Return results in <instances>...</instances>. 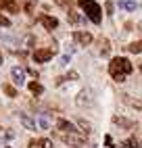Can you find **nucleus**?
Segmentation results:
<instances>
[{
	"label": "nucleus",
	"instance_id": "nucleus-16",
	"mask_svg": "<svg viewBox=\"0 0 142 148\" xmlns=\"http://www.w3.org/2000/svg\"><path fill=\"white\" fill-rule=\"evenodd\" d=\"M77 125L82 127V132H84V134H90V132H92V125H90L88 121H84V119H79V121H77Z\"/></svg>",
	"mask_w": 142,
	"mask_h": 148
},
{
	"label": "nucleus",
	"instance_id": "nucleus-13",
	"mask_svg": "<svg viewBox=\"0 0 142 148\" xmlns=\"http://www.w3.org/2000/svg\"><path fill=\"white\" fill-rule=\"evenodd\" d=\"M119 8H123V11H136V2H132V0H119Z\"/></svg>",
	"mask_w": 142,
	"mask_h": 148
},
{
	"label": "nucleus",
	"instance_id": "nucleus-25",
	"mask_svg": "<svg viewBox=\"0 0 142 148\" xmlns=\"http://www.w3.org/2000/svg\"><path fill=\"white\" fill-rule=\"evenodd\" d=\"M77 77H79V75H77V71H69V75L65 77V79H77Z\"/></svg>",
	"mask_w": 142,
	"mask_h": 148
},
{
	"label": "nucleus",
	"instance_id": "nucleus-23",
	"mask_svg": "<svg viewBox=\"0 0 142 148\" xmlns=\"http://www.w3.org/2000/svg\"><path fill=\"white\" fill-rule=\"evenodd\" d=\"M109 48H111V46H109V40H103V56L109 54Z\"/></svg>",
	"mask_w": 142,
	"mask_h": 148
},
{
	"label": "nucleus",
	"instance_id": "nucleus-3",
	"mask_svg": "<svg viewBox=\"0 0 142 148\" xmlns=\"http://www.w3.org/2000/svg\"><path fill=\"white\" fill-rule=\"evenodd\" d=\"M61 138H63V142L69 144V146H75V148H84V146H86L84 138H79V136H75V134H63Z\"/></svg>",
	"mask_w": 142,
	"mask_h": 148
},
{
	"label": "nucleus",
	"instance_id": "nucleus-26",
	"mask_svg": "<svg viewBox=\"0 0 142 148\" xmlns=\"http://www.w3.org/2000/svg\"><path fill=\"white\" fill-rule=\"evenodd\" d=\"M107 13L113 15V4H111V2H107Z\"/></svg>",
	"mask_w": 142,
	"mask_h": 148
},
{
	"label": "nucleus",
	"instance_id": "nucleus-27",
	"mask_svg": "<svg viewBox=\"0 0 142 148\" xmlns=\"http://www.w3.org/2000/svg\"><path fill=\"white\" fill-rule=\"evenodd\" d=\"M105 144H107V146H111V144H113V138L107 136V138H105Z\"/></svg>",
	"mask_w": 142,
	"mask_h": 148
},
{
	"label": "nucleus",
	"instance_id": "nucleus-14",
	"mask_svg": "<svg viewBox=\"0 0 142 148\" xmlns=\"http://www.w3.org/2000/svg\"><path fill=\"white\" fill-rule=\"evenodd\" d=\"M67 15H69V21L73 23V25H79V23H84V17H82V15H77V13H73V11H69Z\"/></svg>",
	"mask_w": 142,
	"mask_h": 148
},
{
	"label": "nucleus",
	"instance_id": "nucleus-2",
	"mask_svg": "<svg viewBox=\"0 0 142 148\" xmlns=\"http://www.w3.org/2000/svg\"><path fill=\"white\" fill-rule=\"evenodd\" d=\"M77 4L84 8V13L88 15V19L92 23H100V19H103V15H100V6L94 2V0H77Z\"/></svg>",
	"mask_w": 142,
	"mask_h": 148
},
{
	"label": "nucleus",
	"instance_id": "nucleus-5",
	"mask_svg": "<svg viewBox=\"0 0 142 148\" xmlns=\"http://www.w3.org/2000/svg\"><path fill=\"white\" fill-rule=\"evenodd\" d=\"M11 77H13L15 86H23L25 84V71H23L21 67H13L11 69Z\"/></svg>",
	"mask_w": 142,
	"mask_h": 148
},
{
	"label": "nucleus",
	"instance_id": "nucleus-20",
	"mask_svg": "<svg viewBox=\"0 0 142 148\" xmlns=\"http://www.w3.org/2000/svg\"><path fill=\"white\" fill-rule=\"evenodd\" d=\"M38 144H40V148H54V146H52V142H50L48 138H44V140H40Z\"/></svg>",
	"mask_w": 142,
	"mask_h": 148
},
{
	"label": "nucleus",
	"instance_id": "nucleus-9",
	"mask_svg": "<svg viewBox=\"0 0 142 148\" xmlns=\"http://www.w3.org/2000/svg\"><path fill=\"white\" fill-rule=\"evenodd\" d=\"M57 127H59V130L63 132V134H75V127H73V123H71V121H67V119H59V121H57Z\"/></svg>",
	"mask_w": 142,
	"mask_h": 148
},
{
	"label": "nucleus",
	"instance_id": "nucleus-30",
	"mask_svg": "<svg viewBox=\"0 0 142 148\" xmlns=\"http://www.w3.org/2000/svg\"><path fill=\"white\" fill-rule=\"evenodd\" d=\"M34 2H36V0H34Z\"/></svg>",
	"mask_w": 142,
	"mask_h": 148
},
{
	"label": "nucleus",
	"instance_id": "nucleus-19",
	"mask_svg": "<svg viewBox=\"0 0 142 148\" xmlns=\"http://www.w3.org/2000/svg\"><path fill=\"white\" fill-rule=\"evenodd\" d=\"M123 144H125L128 148H138V140H136V138H128Z\"/></svg>",
	"mask_w": 142,
	"mask_h": 148
},
{
	"label": "nucleus",
	"instance_id": "nucleus-11",
	"mask_svg": "<svg viewBox=\"0 0 142 148\" xmlns=\"http://www.w3.org/2000/svg\"><path fill=\"white\" fill-rule=\"evenodd\" d=\"M0 6L6 8V11H11V13H17V4H15V0H0Z\"/></svg>",
	"mask_w": 142,
	"mask_h": 148
},
{
	"label": "nucleus",
	"instance_id": "nucleus-1",
	"mask_svg": "<svg viewBox=\"0 0 142 148\" xmlns=\"http://www.w3.org/2000/svg\"><path fill=\"white\" fill-rule=\"evenodd\" d=\"M109 73L115 82H125V77L132 73V63L128 61L125 56H115L113 61L109 63Z\"/></svg>",
	"mask_w": 142,
	"mask_h": 148
},
{
	"label": "nucleus",
	"instance_id": "nucleus-21",
	"mask_svg": "<svg viewBox=\"0 0 142 148\" xmlns=\"http://www.w3.org/2000/svg\"><path fill=\"white\" fill-rule=\"evenodd\" d=\"M11 25V19H6L4 15H0V27H8Z\"/></svg>",
	"mask_w": 142,
	"mask_h": 148
},
{
	"label": "nucleus",
	"instance_id": "nucleus-22",
	"mask_svg": "<svg viewBox=\"0 0 142 148\" xmlns=\"http://www.w3.org/2000/svg\"><path fill=\"white\" fill-rule=\"evenodd\" d=\"M69 61H71V56L69 54H63V56H61V67H67Z\"/></svg>",
	"mask_w": 142,
	"mask_h": 148
},
{
	"label": "nucleus",
	"instance_id": "nucleus-6",
	"mask_svg": "<svg viewBox=\"0 0 142 148\" xmlns=\"http://www.w3.org/2000/svg\"><path fill=\"white\" fill-rule=\"evenodd\" d=\"M73 40L79 46H88L90 42H92V34H88V32H73Z\"/></svg>",
	"mask_w": 142,
	"mask_h": 148
},
{
	"label": "nucleus",
	"instance_id": "nucleus-28",
	"mask_svg": "<svg viewBox=\"0 0 142 148\" xmlns=\"http://www.w3.org/2000/svg\"><path fill=\"white\" fill-rule=\"evenodd\" d=\"M0 65H2V52H0Z\"/></svg>",
	"mask_w": 142,
	"mask_h": 148
},
{
	"label": "nucleus",
	"instance_id": "nucleus-10",
	"mask_svg": "<svg viewBox=\"0 0 142 148\" xmlns=\"http://www.w3.org/2000/svg\"><path fill=\"white\" fill-rule=\"evenodd\" d=\"M40 21H42V25H44L46 29H57V27H59V21H57L54 17H48V15H44L42 19H40Z\"/></svg>",
	"mask_w": 142,
	"mask_h": 148
},
{
	"label": "nucleus",
	"instance_id": "nucleus-7",
	"mask_svg": "<svg viewBox=\"0 0 142 148\" xmlns=\"http://www.w3.org/2000/svg\"><path fill=\"white\" fill-rule=\"evenodd\" d=\"M92 90H82L79 92V96H77V104L79 106H84V104H92Z\"/></svg>",
	"mask_w": 142,
	"mask_h": 148
},
{
	"label": "nucleus",
	"instance_id": "nucleus-12",
	"mask_svg": "<svg viewBox=\"0 0 142 148\" xmlns=\"http://www.w3.org/2000/svg\"><path fill=\"white\" fill-rule=\"evenodd\" d=\"M27 88H29V92H32V94H42V92H44V86H42V84H38V82L27 84Z\"/></svg>",
	"mask_w": 142,
	"mask_h": 148
},
{
	"label": "nucleus",
	"instance_id": "nucleus-18",
	"mask_svg": "<svg viewBox=\"0 0 142 148\" xmlns=\"http://www.w3.org/2000/svg\"><path fill=\"white\" fill-rule=\"evenodd\" d=\"M36 125H40L42 130H48V119H46L44 115H40V119H38V123H36Z\"/></svg>",
	"mask_w": 142,
	"mask_h": 148
},
{
	"label": "nucleus",
	"instance_id": "nucleus-24",
	"mask_svg": "<svg viewBox=\"0 0 142 148\" xmlns=\"http://www.w3.org/2000/svg\"><path fill=\"white\" fill-rule=\"evenodd\" d=\"M54 2L61 4V6H65V8H69V2H71V0H54Z\"/></svg>",
	"mask_w": 142,
	"mask_h": 148
},
{
	"label": "nucleus",
	"instance_id": "nucleus-17",
	"mask_svg": "<svg viewBox=\"0 0 142 148\" xmlns=\"http://www.w3.org/2000/svg\"><path fill=\"white\" fill-rule=\"evenodd\" d=\"M4 94H6V96H11V98H15V96H17V90H15L13 86H8V84H6V86H4Z\"/></svg>",
	"mask_w": 142,
	"mask_h": 148
},
{
	"label": "nucleus",
	"instance_id": "nucleus-8",
	"mask_svg": "<svg viewBox=\"0 0 142 148\" xmlns=\"http://www.w3.org/2000/svg\"><path fill=\"white\" fill-rule=\"evenodd\" d=\"M19 119H21V123H23V127H25V130H29V132H36V130H38L36 121H34V119H32L29 115L21 113V115H19Z\"/></svg>",
	"mask_w": 142,
	"mask_h": 148
},
{
	"label": "nucleus",
	"instance_id": "nucleus-15",
	"mask_svg": "<svg viewBox=\"0 0 142 148\" xmlns=\"http://www.w3.org/2000/svg\"><path fill=\"white\" fill-rule=\"evenodd\" d=\"M128 50H130V52H134V54L142 52V42H132V44L128 46Z\"/></svg>",
	"mask_w": 142,
	"mask_h": 148
},
{
	"label": "nucleus",
	"instance_id": "nucleus-4",
	"mask_svg": "<svg viewBox=\"0 0 142 148\" xmlns=\"http://www.w3.org/2000/svg\"><path fill=\"white\" fill-rule=\"evenodd\" d=\"M54 50H50V48H40V50L34 52V61L36 63H48L50 58H52Z\"/></svg>",
	"mask_w": 142,
	"mask_h": 148
},
{
	"label": "nucleus",
	"instance_id": "nucleus-29",
	"mask_svg": "<svg viewBox=\"0 0 142 148\" xmlns=\"http://www.w3.org/2000/svg\"><path fill=\"white\" fill-rule=\"evenodd\" d=\"M6 148H11V146H6Z\"/></svg>",
	"mask_w": 142,
	"mask_h": 148
}]
</instances>
